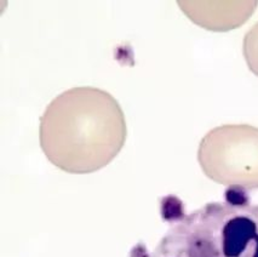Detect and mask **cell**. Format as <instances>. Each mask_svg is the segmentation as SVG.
<instances>
[{
	"instance_id": "obj_3",
	"label": "cell",
	"mask_w": 258,
	"mask_h": 257,
	"mask_svg": "<svg viewBox=\"0 0 258 257\" xmlns=\"http://www.w3.org/2000/svg\"><path fill=\"white\" fill-rule=\"evenodd\" d=\"M198 160L216 183L258 189V127L227 124L212 128L200 142Z\"/></svg>"
},
{
	"instance_id": "obj_1",
	"label": "cell",
	"mask_w": 258,
	"mask_h": 257,
	"mask_svg": "<svg viewBox=\"0 0 258 257\" xmlns=\"http://www.w3.org/2000/svg\"><path fill=\"white\" fill-rule=\"evenodd\" d=\"M127 127L118 101L92 86L63 91L40 118L45 157L68 174H91L110 164L124 147Z\"/></svg>"
},
{
	"instance_id": "obj_2",
	"label": "cell",
	"mask_w": 258,
	"mask_h": 257,
	"mask_svg": "<svg viewBox=\"0 0 258 257\" xmlns=\"http://www.w3.org/2000/svg\"><path fill=\"white\" fill-rule=\"evenodd\" d=\"M166 197L161 203L169 228L153 249L139 244L130 257H258V205L245 190L229 188L226 199L191 212Z\"/></svg>"
},
{
	"instance_id": "obj_5",
	"label": "cell",
	"mask_w": 258,
	"mask_h": 257,
	"mask_svg": "<svg viewBox=\"0 0 258 257\" xmlns=\"http://www.w3.org/2000/svg\"><path fill=\"white\" fill-rule=\"evenodd\" d=\"M242 52L247 67L258 77V22L248 29L244 38Z\"/></svg>"
},
{
	"instance_id": "obj_4",
	"label": "cell",
	"mask_w": 258,
	"mask_h": 257,
	"mask_svg": "<svg viewBox=\"0 0 258 257\" xmlns=\"http://www.w3.org/2000/svg\"><path fill=\"white\" fill-rule=\"evenodd\" d=\"M257 3L183 2L182 10L199 26L212 31H228L239 27L250 17Z\"/></svg>"
}]
</instances>
